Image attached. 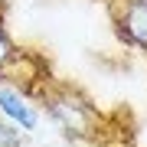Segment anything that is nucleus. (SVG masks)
<instances>
[{"label":"nucleus","mask_w":147,"mask_h":147,"mask_svg":"<svg viewBox=\"0 0 147 147\" xmlns=\"http://www.w3.org/2000/svg\"><path fill=\"white\" fill-rule=\"evenodd\" d=\"M42 98H46V108L49 115H53L59 124H62L65 134H75V137H92L98 131L101 118L98 111H95L85 98H79L75 92L69 88H59V92H42Z\"/></svg>","instance_id":"f257e3e1"},{"label":"nucleus","mask_w":147,"mask_h":147,"mask_svg":"<svg viewBox=\"0 0 147 147\" xmlns=\"http://www.w3.org/2000/svg\"><path fill=\"white\" fill-rule=\"evenodd\" d=\"M16 53L13 49V42H10V36H7V26L0 23V79H3V72H7V62H10V56Z\"/></svg>","instance_id":"20e7f679"},{"label":"nucleus","mask_w":147,"mask_h":147,"mask_svg":"<svg viewBox=\"0 0 147 147\" xmlns=\"http://www.w3.org/2000/svg\"><path fill=\"white\" fill-rule=\"evenodd\" d=\"M111 16L124 42L147 49V0H111Z\"/></svg>","instance_id":"f03ea898"},{"label":"nucleus","mask_w":147,"mask_h":147,"mask_svg":"<svg viewBox=\"0 0 147 147\" xmlns=\"http://www.w3.org/2000/svg\"><path fill=\"white\" fill-rule=\"evenodd\" d=\"M0 147H23L20 131L13 124H7V121H0Z\"/></svg>","instance_id":"39448f33"},{"label":"nucleus","mask_w":147,"mask_h":147,"mask_svg":"<svg viewBox=\"0 0 147 147\" xmlns=\"http://www.w3.org/2000/svg\"><path fill=\"white\" fill-rule=\"evenodd\" d=\"M0 111H3L7 118H13L20 127H36V111L26 105V98H23L16 88H0Z\"/></svg>","instance_id":"7ed1b4c3"}]
</instances>
